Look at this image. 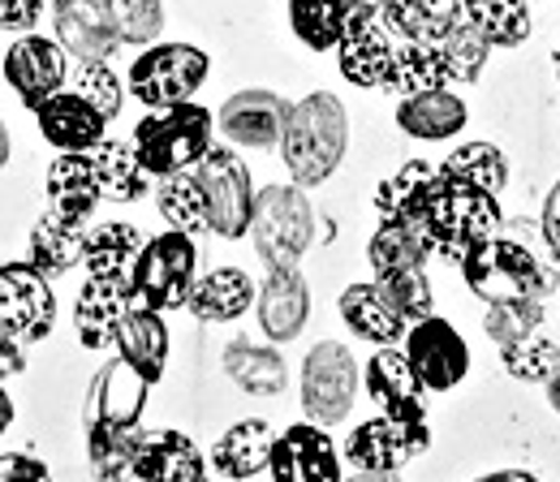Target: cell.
<instances>
[{
	"label": "cell",
	"mask_w": 560,
	"mask_h": 482,
	"mask_svg": "<svg viewBox=\"0 0 560 482\" xmlns=\"http://www.w3.org/2000/svg\"><path fill=\"white\" fill-rule=\"evenodd\" d=\"M250 242L268 268H298V259L315 242V211L302 186H264L255 195Z\"/></svg>",
	"instance_id": "5b68a950"
},
{
	"label": "cell",
	"mask_w": 560,
	"mask_h": 482,
	"mask_svg": "<svg viewBox=\"0 0 560 482\" xmlns=\"http://www.w3.org/2000/svg\"><path fill=\"white\" fill-rule=\"evenodd\" d=\"M224 375L242 392H250V397H280L284 384H289V366H284V357H280L277 349L246 341V337L229 341V349H224Z\"/></svg>",
	"instance_id": "836d02e7"
},
{
	"label": "cell",
	"mask_w": 560,
	"mask_h": 482,
	"mask_svg": "<svg viewBox=\"0 0 560 482\" xmlns=\"http://www.w3.org/2000/svg\"><path fill=\"white\" fill-rule=\"evenodd\" d=\"M384 0H350V9H380Z\"/></svg>",
	"instance_id": "91938a15"
},
{
	"label": "cell",
	"mask_w": 560,
	"mask_h": 482,
	"mask_svg": "<svg viewBox=\"0 0 560 482\" xmlns=\"http://www.w3.org/2000/svg\"><path fill=\"white\" fill-rule=\"evenodd\" d=\"M470 121V108L462 104V95H453L448 86L440 91H419V95H406L397 104V126L401 134L419 138V142H448L466 130Z\"/></svg>",
	"instance_id": "cb8c5ba5"
},
{
	"label": "cell",
	"mask_w": 560,
	"mask_h": 482,
	"mask_svg": "<svg viewBox=\"0 0 560 482\" xmlns=\"http://www.w3.org/2000/svg\"><path fill=\"white\" fill-rule=\"evenodd\" d=\"M268 474L272 482H346L341 479V452L319 422H298V426L280 431Z\"/></svg>",
	"instance_id": "9a60e30c"
},
{
	"label": "cell",
	"mask_w": 560,
	"mask_h": 482,
	"mask_svg": "<svg viewBox=\"0 0 560 482\" xmlns=\"http://www.w3.org/2000/svg\"><path fill=\"white\" fill-rule=\"evenodd\" d=\"M462 13L491 48H517L530 39V0H462Z\"/></svg>",
	"instance_id": "8d00e7d4"
},
{
	"label": "cell",
	"mask_w": 560,
	"mask_h": 482,
	"mask_svg": "<svg viewBox=\"0 0 560 482\" xmlns=\"http://www.w3.org/2000/svg\"><path fill=\"white\" fill-rule=\"evenodd\" d=\"M26 371V341L0 319V379H13Z\"/></svg>",
	"instance_id": "816d5d0a"
},
{
	"label": "cell",
	"mask_w": 560,
	"mask_h": 482,
	"mask_svg": "<svg viewBox=\"0 0 560 482\" xmlns=\"http://www.w3.org/2000/svg\"><path fill=\"white\" fill-rule=\"evenodd\" d=\"M70 91H78L86 104H95L108 121H117L121 99H126V86H121V78L108 69V61H78V66L70 69Z\"/></svg>",
	"instance_id": "f6af8a7d"
},
{
	"label": "cell",
	"mask_w": 560,
	"mask_h": 482,
	"mask_svg": "<svg viewBox=\"0 0 560 482\" xmlns=\"http://www.w3.org/2000/svg\"><path fill=\"white\" fill-rule=\"evenodd\" d=\"M440 52H444V61H448L453 82H475V78L483 73V66H488L491 44L470 26V22H462V26H453V31L440 39Z\"/></svg>",
	"instance_id": "bcb514c9"
},
{
	"label": "cell",
	"mask_w": 560,
	"mask_h": 482,
	"mask_svg": "<svg viewBox=\"0 0 560 482\" xmlns=\"http://www.w3.org/2000/svg\"><path fill=\"white\" fill-rule=\"evenodd\" d=\"M0 482H52V474H48V466L39 457L4 452L0 457Z\"/></svg>",
	"instance_id": "681fc988"
},
{
	"label": "cell",
	"mask_w": 560,
	"mask_h": 482,
	"mask_svg": "<svg viewBox=\"0 0 560 482\" xmlns=\"http://www.w3.org/2000/svg\"><path fill=\"white\" fill-rule=\"evenodd\" d=\"M31 259L0 268V319L26 344H39L57 324V293Z\"/></svg>",
	"instance_id": "7c38bea8"
},
{
	"label": "cell",
	"mask_w": 560,
	"mask_h": 482,
	"mask_svg": "<svg viewBox=\"0 0 560 482\" xmlns=\"http://www.w3.org/2000/svg\"><path fill=\"white\" fill-rule=\"evenodd\" d=\"M233 482H250V479H233Z\"/></svg>",
	"instance_id": "be15d7a7"
},
{
	"label": "cell",
	"mask_w": 560,
	"mask_h": 482,
	"mask_svg": "<svg viewBox=\"0 0 560 482\" xmlns=\"http://www.w3.org/2000/svg\"><path fill=\"white\" fill-rule=\"evenodd\" d=\"M289 26L311 52H332L350 26V0H289Z\"/></svg>",
	"instance_id": "ab89813d"
},
{
	"label": "cell",
	"mask_w": 560,
	"mask_h": 482,
	"mask_svg": "<svg viewBox=\"0 0 560 482\" xmlns=\"http://www.w3.org/2000/svg\"><path fill=\"white\" fill-rule=\"evenodd\" d=\"M530 4H535V0H530Z\"/></svg>",
	"instance_id": "e7e4bbea"
},
{
	"label": "cell",
	"mask_w": 560,
	"mask_h": 482,
	"mask_svg": "<svg viewBox=\"0 0 560 482\" xmlns=\"http://www.w3.org/2000/svg\"><path fill=\"white\" fill-rule=\"evenodd\" d=\"M380 280V293L388 297V306L406 319V324H419L435 310L431 302V284H427V272L422 268H393V272H375Z\"/></svg>",
	"instance_id": "ee69618b"
},
{
	"label": "cell",
	"mask_w": 560,
	"mask_h": 482,
	"mask_svg": "<svg viewBox=\"0 0 560 482\" xmlns=\"http://www.w3.org/2000/svg\"><path fill=\"white\" fill-rule=\"evenodd\" d=\"M255 302V280L242 272V268H215L203 280H195V293H190V315L203 319V324H233L250 310Z\"/></svg>",
	"instance_id": "d6a6232c"
},
{
	"label": "cell",
	"mask_w": 560,
	"mask_h": 482,
	"mask_svg": "<svg viewBox=\"0 0 560 482\" xmlns=\"http://www.w3.org/2000/svg\"><path fill=\"white\" fill-rule=\"evenodd\" d=\"M44 13V0H0V31H31Z\"/></svg>",
	"instance_id": "f907efd6"
},
{
	"label": "cell",
	"mask_w": 560,
	"mask_h": 482,
	"mask_svg": "<svg viewBox=\"0 0 560 482\" xmlns=\"http://www.w3.org/2000/svg\"><path fill=\"white\" fill-rule=\"evenodd\" d=\"M341 319L353 337L371 344H401L410 324L388 306V297L380 293V284H350L341 293Z\"/></svg>",
	"instance_id": "4dcf8cb0"
},
{
	"label": "cell",
	"mask_w": 560,
	"mask_h": 482,
	"mask_svg": "<svg viewBox=\"0 0 560 482\" xmlns=\"http://www.w3.org/2000/svg\"><path fill=\"white\" fill-rule=\"evenodd\" d=\"M155 203H160V215L168 220V228L177 233H211V211H208V195L190 173H173V177H160V190H155Z\"/></svg>",
	"instance_id": "f35d334b"
},
{
	"label": "cell",
	"mask_w": 560,
	"mask_h": 482,
	"mask_svg": "<svg viewBox=\"0 0 560 482\" xmlns=\"http://www.w3.org/2000/svg\"><path fill=\"white\" fill-rule=\"evenodd\" d=\"M431 448V426L415 418H371L362 426H353L346 439V461L353 470H384L397 474L406 461H415L419 452Z\"/></svg>",
	"instance_id": "30bf717a"
},
{
	"label": "cell",
	"mask_w": 560,
	"mask_h": 482,
	"mask_svg": "<svg viewBox=\"0 0 560 482\" xmlns=\"http://www.w3.org/2000/svg\"><path fill=\"white\" fill-rule=\"evenodd\" d=\"M104 203L100 195V177L91 164V151H61L48 168V207L66 220L86 224L91 211Z\"/></svg>",
	"instance_id": "d4e9b609"
},
{
	"label": "cell",
	"mask_w": 560,
	"mask_h": 482,
	"mask_svg": "<svg viewBox=\"0 0 560 482\" xmlns=\"http://www.w3.org/2000/svg\"><path fill=\"white\" fill-rule=\"evenodd\" d=\"M135 306L130 284H113V280H86L78 302H73V332L86 349H108L117 344V328L126 319V310Z\"/></svg>",
	"instance_id": "603a6c76"
},
{
	"label": "cell",
	"mask_w": 560,
	"mask_h": 482,
	"mask_svg": "<svg viewBox=\"0 0 560 482\" xmlns=\"http://www.w3.org/2000/svg\"><path fill=\"white\" fill-rule=\"evenodd\" d=\"M289 113H293V104L280 99L277 91H237L233 99H224L215 126L229 142L264 151V146H277L284 138Z\"/></svg>",
	"instance_id": "ac0fdd59"
},
{
	"label": "cell",
	"mask_w": 560,
	"mask_h": 482,
	"mask_svg": "<svg viewBox=\"0 0 560 482\" xmlns=\"http://www.w3.org/2000/svg\"><path fill=\"white\" fill-rule=\"evenodd\" d=\"M346 482H401V474H384V470H353Z\"/></svg>",
	"instance_id": "11a10c76"
},
{
	"label": "cell",
	"mask_w": 560,
	"mask_h": 482,
	"mask_svg": "<svg viewBox=\"0 0 560 482\" xmlns=\"http://www.w3.org/2000/svg\"><path fill=\"white\" fill-rule=\"evenodd\" d=\"M208 52L195 44H151L130 66V95L147 108L186 104L208 82Z\"/></svg>",
	"instance_id": "52a82bcc"
},
{
	"label": "cell",
	"mask_w": 560,
	"mask_h": 482,
	"mask_svg": "<svg viewBox=\"0 0 560 482\" xmlns=\"http://www.w3.org/2000/svg\"><path fill=\"white\" fill-rule=\"evenodd\" d=\"M548 401H552V410L560 413V371L552 375V379H548Z\"/></svg>",
	"instance_id": "6f0895ef"
},
{
	"label": "cell",
	"mask_w": 560,
	"mask_h": 482,
	"mask_svg": "<svg viewBox=\"0 0 560 482\" xmlns=\"http://www.w3.org/2000/svg\"><path fill=\"white\" fill-rule=\"evenodd\" d=\"M337 61L346 82L362 91L388 86L393 61H397V35L384 26L380 9H350V26H346V39L337 44Z\"/></svg>",
	"instance_id": "8fae6325"
},
{
	"label": "cell",
	"mask_w": 560,
	"mask_h": 482,
	"mask_svg": "<svg viewBox=\"0 0 560 482\" xmlns=\"http://www.w3.org/2000/svg\"><path fill=\"white\" fill-rule=\"evenodd\" d=\"M440 173L448 181H462V186H475V190H488V195H500L509 186V160L495 142H462L457 151L444 155Z\"/></svg>",
	"instance_id": "60d3db41"
},
{
	"label": "cell",
	"mask_w": 560,
	"mask_h": 482,
	"mask_svg": "<svg viewBox=\"0 0 560 482\" xmlns=\"http://www.w3.org/2000/svg\"><path fill=\"white\" fill-rule=\"evenodd\" d=\"M9 422H13V397L0 388V435L9 431Z\"/></svg>",
	"instance_id": "9f6ffc18"
},
{
	"label": "cell",
	"mask_w": 560,
	"mask_h": 482,
	"mask_svg": "<svg viewBox=\"0 0 560 482\" xmlns=\"http://www.w3.org/2000/svg\"><path fill=\"white\" fill-rule=\"evenodd\" d=\"M435 181H440V164H427V160L401 164V168H397L393 177H384L380 190H375V211H380V220L422 224Z\"/></svg>",
	"instance_id": "83f0119b"
},
{
	"label": "cell",
	"mask_w": 560,
	"mask_h": 482,
	"mask_svg": "<svg viewBox=\"0 0 560 482\" xmlns=\"http://www.w3.org/2000/svg\"><path fill=\"white\" fill-rule=\"evenodd\" d=\"M448 82H453V73H448V61L440 52V39L435 44H401L397 39V61H393V78L384 91L406 99L419 91H440Z\"/></svg>",
	"instance_id": "74e56055"
},
{
	"label": "cell",
	"mask_w": 560,
	"mask_h": 482,
	"mask_svg": "<svg viewBox=\"0 0 560 482\" xmlns=\"http://www.w3.org/2000/svg\"><path fill=\"white\" fill-rule=\"evenodd\" d=\"M422 228L431 237V250L444 263L462 268L483 242H491L504 228V220H500V195L462 186V181H448L440 173V181L431 190V203H427V215H422Z\"/></svg>",
	"instance_id": "3957f363"
},
{
	"label": "cell",
	"mask_w": 560,
	"mask_h": 482,
	"mask_svg": "<svg viewBox=\"0 0 560 482\" xmlns=\"http://www.w3.org/2000/svg\"><path fill=\"white\" fill-rule=\"evenodd\" d=\"M195 177L208 195L211 233L220 237H246L250 233V215H255V186H250V168L229 151V146H211L208 155L195 164Z\"/></svg>",
	"instance_id": "9c48e42d"
},
{
	"label": "cell",
	"mask_w": 560,
	"mask_h": 482,
	"mask_svg": "<svg viewBox=\"0 0 560 482\" xmlns=\"http://www.w3.org/2000/svg\"><path fill=\"white\" fill-rule=\"evenodd\" d=\"M346 142H350V117L332 91H315L302 104H293L284 138H280V155H284L293 186L302 190L324 186L346 160Z\"/></svg>",
	"instance_id": "7a4b0ae2"
},
{
	"label": "cell",
	"mask_w": 560,
	"mask_h": 482,
	"mask_svg": "<svg viewBox=\"0 0 560 482\" xmlns=\"http://www.w3.org/2000/svg\"><path fill=\"white\" fill-rule=\"evenodd\" d=\"M190 482H208V474H203V479H190Z\"/></svg>",
	"instance_id": "6125c7cd"
},
{
	"label": "cell",
	"mask_w": 560,
	"mask_h": 482,
	"mask_svg": "<svg viewBox=\"0 0 560 482\" xmlns=\"http://www.w3.org/2000/svg\"><path fill=\"white\" fill-rule=\"evenodd\" d=\"M52 26H57V44L73 61H108L121 44L108 0H57Z\"/></svg>",
	"instance_id": "e0dca14e"
},
{
	"label": "cell",
	"mask_w": 560,
	"mask_h": 482,
	"mask_svg": "<svg viewBox=\"0 0 560 482\" xmlns=\"http://www.w3.org/2000/svg\"><path fill=\"white\" fill-rule=\"evenodd\" d=\"M147 392L151 379L142 371H135L126 357L108 362L86 392V426H142Z\"/></svg>",
	"instance_id": "d6986e66"
},
{
	"label": "cell",
	"mask_w": 560,
	"mask_h": 482,
	"mask_svg": "<svg viewBox=\"0 0 560 482\" xmlns=\"http://www.w3.org/2000/svg\"><path fill=\"white\" fill-rule=\"evenodd\" d=\"M406 357H410V366H415L427 392H448L470 371V349L462 341V332L440 315H427L419 324H410Z\"/></svg>",
	"instance_id": "4fadbf2b"
},
{
	"label": "cell",
	"mask_w": 560,
	"mask_h": 482,
	"mask_svg": "<svg viewBox=\"0 0 560 482\" xmlns=\"http://www.w3.org/2000/svg\"><path fill=\"white\" fill-rule=\"evenodd\" d=\"M9 164V130H4V121H0V168Z\"/></svg>",
	"instance_id": "680465c9"
},
{
	"label": "cell",
	"mask_w": 560,
	"mask_h": 482,
	"mask_svg": "<svg viewBox=\"0 0 560 482\" xmlns=\"http://www.w3.org/2000/svg\"><path fill=\"white\" fill-rule=\"evenodd\" d=\"M371 268L375 272H393V268H427V259L435 255L431 250V237L422 224H397V220H380L371 246Z\"/></svg>",
	"instance_id": "b9f144b4"
},
{
	"label": "cell",
	"mask_w": 560,
	"mask_h": 482,
	"mask_svg": "<svg viewBox=\"0 0 560 482\" xmlns=\"http://www.w3.org/2000/svg\"><path fill=\"white\" fill-rule=\"evenodd\" d=\"M113 22L121 31V44L135 48H151L164 31V4L160 0H108Z\"/></svg>",
	"instance_id": "c3c4849f"
},
{
	"label": "cell",
	"mask_w": 560,
	"mask_h": 482,
	"mask_svg": "<svg viewBox=\"0 0 560 482\" xmlns=\"http://www.w3.org/2000/svg\"><path fill=\"white\" fill-rule=\"evenodd\" d=\"M91 164H95V177H100V195L108 203H135L151 190V173H147L135 142L104 138L100 146H91Z\"/></svg>",
	"instance_id": "f546056e"
},
{
	"label": "cell",
	"mask_w": 560,
	"mask_h": 482,
	"mask_svg": "<svg viewBox=\"0 0 560 482\" xmlns=\"http://www.w3.org/2000/svg\"><path fill=\"white\" fill-rule=\"evenodd\" d=\"M4 82L18 91V99L26 108H39L57 91L70 86V52L57 39H44V35H31L26 31L4 52Z\"/></svg>",
	"instance_id": "5bb4252c"
},
{
	"label": "cell",
	"mask_w": 560,
	"mask_h": 482,
	"mask_svg": "<svg viewBox=\"0 0 560 482\" xmlns=\"http://www.w3.org/2000/svg\"><path fill=\"white\" fill-rule=\"evenodd\" d=\"M86 255V233L78 220H66L57 211H48L35 228H31V263L44 275H66L82 263Z\"/></svg>",
	"instance_id": "e575fe53"
},
{
	"label": "cell",
	"mask_w": 560,
	"mask_h": 482,
	"mask_svg": "<svg viewBox=\"0 0 560 482\" xmlns=\"http://www.w3.org/2000/svg\"><path fill=\"white\" fill-rule=\"evenodd\" d=\"M195 268H199V246L190 233H160L142 246L139 263H135V280L130 293L147 310H177L190 302L195 293Z\"/></svg>",
	"instance_id": "8992f818"
},
{
	"label": "cell",
	"mask_w": 560,
	"mask_h": 482,
	"mask_svg": "<svg viewBox=\"0 0 560 482\" xmlns=\"http://www.w3.org/2000/svg\"><path fill=\"white\" fill-rule=\"evenodd\" d=\"M39 134L48 138L57 151H91L108 138V117L86 104L78 91H57L48 104L35 108Z\"/></svg>",
	"instance_id": "ffe728a7"
},
{
	"label": "cell",
	"mask_w": 560,
	"mask_h": 482,
	"mask_svg": "<svg viewBox=\"0 0 560 482\" xmlns=\"http://www.w3.org/2000/svg\"><path fill=\"white\" fill-rule=\"evenodd\" d=\"M544 242L552 246V255L560 259V181L544 199Z\"/></svg>",
	"instance_id": "f5cc1de1"
},
{
	"label": "cell",
	"mask_w": 560,
	"mask_h": 482,
	"mask_svg": "<svg viewBox=\"0 0 560 482\" xmlns=\"http://www.w3.org/2000/svg\"><path fill=\"white\" fill-rule=\"evenodd\" d=\"M208 474V461L199 452V444L182 431H151L142 435L139 461H135V479L139 482H190Z\"/></svg>",
	"instance_id": "484cf974"
},
{
	"label": "cell",
	"mask_w": 560,
	"mask_h": 482,
	"mask_svg": "<svg viewBox=\"0 0 560 482\" xmlns=\"http://www.w3.org/2000/svg\"><path fill=\"white\" fill-rule=\"evenodd\" d=\"M475 482H544L535 479V474H526V470H495V474H483V479Z\"/></svg>",
	"instance_id": "db71d44e"
},
{
	"label": "cell",
	"mask_w": 560,
	"mask_h": 482,
	"mask_svg": "<svg viewBox=\"0 0 560 482\" xmlns=\"http://www.w3.org/2000/svg\"><path fill=\"white\" fill-rule=\"evenodd\" d=\"M211 130H215V117L186 99V104L155 108L151 117H142L135 130V146L151 177H173V173H190L208 155Z\"/></svg>",
	"instance_id": "277c9868"
},
{
	"label": "cell",
	"mask_w": 560,
	"mask_h": 482,
	"mask_svg": "<svg viewBox=\"0 0 560 482\" xmlns=\"http://www.w3.org/2000/svg\"><path fill=\"white\" fill-rule=\"evenodd\" d=\"M362 384H366V397L393 418H415L427 422V388L415 375L406 349L397 344H380L362 371Z\"/></svg>",
	"instance_id": "2e32d148"
},
{
	"label": "cell",
	"mask_w": 560,
	"mask_h": 482,
	"mask_svg": "<svg viewBox=\"0 0 560 482\" xmlns=\"http://www.w3.org/2000/svg\"><path fill=\"white\" fill-rule=\"evenodd\" d=\"M142 426H86V466L100 482L135 479L142 448Z\"/></svg>",
	"instance_id": "d590c367"
},
{
	"label": "cell",
	"mask_w": 560,
	"mask_h": 482,
	"mask_svg": "<svg viewBox=\"0 0 560 482\" xmlns=\"http://www.w3.org/2000/svg\"><path fill=\"white\" fill-rule=\"evenodd\" d=\"M142 246H147V237H142L135 224L113 220V224H100V228H91V233H86V255H82V263H86L91 280L130 284V280H135V263H139Z\"/></svg>",
	"instance_id": "f1b7e54d"
},
{
	"label": "cell",
	"mask_w": 560,
	"mask_h": 482,
	"mask_svg": "<svg viewBox=\"0 0 560 482\" xmlns=\"http://www.w3.org/2000/svg\"><path fill=\"white\" fill-rule=\"evenodd\" d=\"M272 448H277V431H272L264 418H242V422H233V426L215 439L208 466L224 482L255 479L259 470L272 466Z\"/></svg>",
	"instance_id": "7402d4cb"
},
{
	"label": "cell",
	"mask_w": 560,
	"mask_h": 482,
	"mask_svg": "<svg viewBox=\"0 0 560 482\" xmlns=\"http://www.w3.org/2000/svg\"><path fill=\"white\" fill-rule=\"evenodd\" d=\"M500 362H504V371H509L513 379H522V384H548L560 371V344L539 328V332H530V337H522V341L500 344Z\"/></svg>",
	"instance_id": "7bdbcfd3"
},
{
	"label": "cell",
	"mask_w": 560,
	"mask_h": 482,
	"mask_svg": "<svg viewBox=\"0 0 560 482\" xmlns=\"http://www.w3.org/2000/svg\"><path fill=\"white\" fill-rule=\"evenodd\" d=\"M488 337L495 344H513L530 332L544 328V302H491L488 306V319H483Z\"/></svg>",
	"instance_id": "7dc6e473"
},
{
	"label": "cell",
	"mask_w": 560,
	"mask_h": 482,
	"mask_svg": "<svg viewBox=\"0 0 560 482\" xmlns=\"http://www.w3.org/2000/svg\"><path fill=\"white\" fill-rule=\"evenodd\" d=\"M358 362L346 344L319 341L302 362V410L319 426H337L350 418L358 397Z\"/></svg>",
	"instance_id": "ba28073f"
},
{
	"label": "cell",
	"mask_w": 560,
	"mask_h": 482,
	"mask_svg": "<svg viewBox=\"0 0 560 482\" xmlns=\"http://www.w3.org/2000/svg\"><path fill=\"white\" fill-rule=\"evenodd\" d=\"M462 275L475 297L483 302H544L560 289L557 259H548L539 246L526 242V228H500L483 242L466 263Z\"/></svg>",
	"instance_id": "6da1fadb"
},
{
	"label": "cell",
	"mask_w": 560,
	"mask_h": 482,
	"mask_svg": "<svg viewBox=\"0 0 560 482\" xmlns=\"http://www.w3.org/2000/svg\"><path fill=\"white\" fill-rule=\"evenodd\" d=\"M311 315V289L298 268H268V280L259 289V328L268 341H293L306 328Z\"/></svg>",
	"instance_id": "44dd1931"
},
{
	"label": "cell",
	"mask_w": 560,
	"mask_h": 482,
	"mask_svg": "<svg viewBox=\"0 0 560 482\" xmlns=\"http://www.w3.org/2000/svg\"><path fill=\"white\" fill-rule=\"evenodd\" d=\"M552 66H557V78H560V48H557V57H552Z\"/></svg>",
	"instance_id": "94428289"
},
{
	"label": "cell",
	"mask_w": 560,
	"mask_h": 482,
	"mask_svg": "<svg viewBox=\"0 0 560 482\" xmlns=\"http://www.w3.org/2000/svg\"><path fill=\"white\" fill-rule=\"evenodd\" d=\"M380 17L401 44H435L466 22L462 0H384Z\"/></svg>",
	"instance_id": "4316f807"
},
{
	"label": "cell",
	"mask_w": 560,
	"mask_h": 482,
	"mask_svg": "<svg viewBox=\"0 0 560 482\" xmlns=\"http://www.w3.org/2000/svg\"><path fill=\"white\" fill-rule=\"evenodd\" d=\"M117 357H126L151 384L164 375V366H168V328H164L160 310H147L139 302L126 310V319L117 328Z\"/></svg>",
	"instance_id": "1f68e13d"
}]
</instances>
